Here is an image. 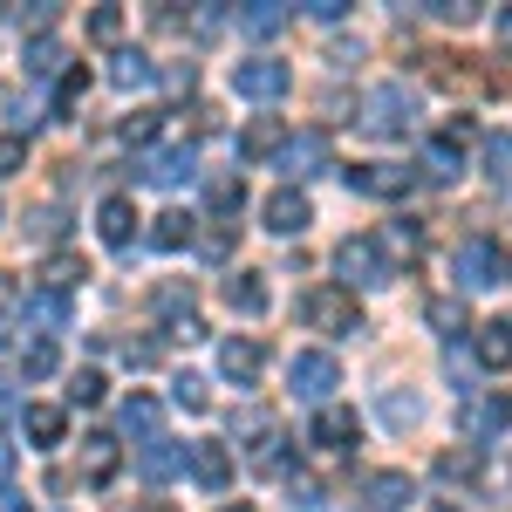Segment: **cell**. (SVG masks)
I'll return each mask as SVG.
<instances>
[{"label": "cell", "instance_id": "obj_31", "mask_svg": "<svg viewBox=\"0 0 512 512\" xmlns=\"http://www.w3.org/2000/svg\"><path fill=\"white\" fill-rule=\"evenodd\" d=\"M376 246H383V253H403V260H417V253H424V226H417V219H396Z\"/></svg>", "mask_w": 512, "mask_h": 512}, {"label": "cell", "instance_id": "obj_36", "mask_svg": "<svg viewBox=\"0 0 512 512\" xmlns=\"http://www.w3.org/2000/svg\"><path fill=\"white\" fill-rule=\"evenodd\" d=\"M89 41H123V7H96L89 14Z\"/></svg>", "mask_w": 512, "mask_h": 512}, {"label": "cell", "instance_id": "obj_13", "mask_svg": "<svg viewBox=\"0 0 512 512\" xmlns=\"http://www.w3.org/2000/svg\"><path fill=\"white\" fill-rule=\"evenodd\" d=\"M144 178L164 185V192H171V185H192V178H198V151H192V144H171V151H158V158L144 164Z\"/></svg>", "mask_w": 512, "mask_h": 512}, {"label": "cell", "instance_id": "obj_39", "mask_svg": "<svg viewBox=\"0 0 512 512\" xmlns=\"http://www.w3.org/2000/svg\"><path fill=\"white\" fill-rule=\"evenodd\" d=\"M151 301H158V315H178V308H192V280H185V287H178V280H164Z\"/></svg>", "mask_w": 512, "mask_h": 512}, {"label": "cell", "instance_id": "obj_24", "mask_svg": "<svg viewBox=\"0 0 512 512\" xmlns=\"http://www.w3.org/2000/svg\"><path fill=\"white\" fill-rule=\"evenodd\" d=\"M192 239H198L192 212H158V219H151V246H164V253H178V246H192Z\"/></svg>", "mask_w": 512, "mask_h": 512}, {"label": "cell", "instance_id": "obj_30", "mask_svg": "<svg viewBox=\"0 0 512 512\" xmlns=\"http://www.w3.org/2000/svg\"><path fill=\"white\" fill-rule=\"evenodd\" d=\"M424 321H431L437 335H465V328H472V315H465V301H451V294H437L431 308H424Z\"/></svg>", "mask_w": 512, "mask_h": 512}, {"label": "cell", "instance_id": "obj_20", "mask_svg": "<svg viewBox=\"0 0 512 512\" xmlns=\"http://www.w3.org/2000/svg\"><path fill=\"white\" fill-rule=\"evenodd\" d=\"M21 431H28V444H62L69 437V417H62V403H28L21 410Z\"/></svg>", "mask_w": 512, "mask_h": 512}, {"label": "cell", "instance_id": "obj_23", "mask_svg": "<svg viewBox=\"0 0 512 512\" xmlns=\"http://www.w3.org/2000/svg\"><path fill=\"white\" fill-rule=\"evenodd\" d=\"M280 28H287V7H280V0H253V7H239V35L274 41Z\"/></svg>", "mask_w": 512, "mask_h": 512}, {"label": "cell", "instance_id": "obj_10", "mask_svg": "<svg viewBox=\"0 0 512 512\" xmlns=\"http://www.w3.org/2000/svg\"><path fill=\"white\" fill-rule=\"evenodd\" d=\"M280 171H287V178H315V171H328V137H321V130H301V137H287V151H280Z\"/></svg>", "mask_w": 512, "mask_h": 512}, {"label": "cell", "instance_id": "obj_52", "mask_svg": "<svg viewBox=\"0 0 512 512\" xmlns=\"http://www.w3.org/2000/svg\"><path fill=\"white\" fill-rule=\"evenodd\" d=\"M219 512H253V506H219Z\"/></svg>", "mask_w": 512, "mask_h": 512}, {"label": "cell", "instance_id": "obj_11", "mask_svg": "<svg viewBox=\"0 0 512 512\" xmlns=\"http://www.w3.org/2000/svg\"><path fill=\"white\" fill-rule=\"evenodd\" d=\"M137 226H144V219H137V205H130L123 192H110L103 205H96V233H103V246H130Z\"/></svg>", "mask_w": 512, "mask_h": 512}, {"label": "cell", "instance_id": "obj_16", "mask_svg": "<svg viewBox=\"0 0 512 512\" xmlns=\"http://www.w3.org/2000/svg\"><path fill=\"white\" fill-rule=\"evenodd\" d=\"M472 355H478V369L506 376V369H512V321H485L478 342H472Z\"/></svg>", "mask_w": 512, "mask_h": 512}, {"label": "cell", "instance_id": "obj_18", "mask_svg": "<svg viewBox=\"0 0 512 512\" xmlns=\"http://www.w3.org/2000/svg\"><path fill=\"white\" fill-rule=\"evenodd\" d=\"M315 444H321V451H355V410L321 403V410H315Z\"/></svg>", "mask_w": 512, "mask_h": 512}, {"label": "cell", "instance_id": "obj_35", "mask_svg": "<svg viewBox=\"0 0 512 512\" xmlns=\"http://www.w3.org/2000/svg\"><path fill=\"white\" fill-rule=\"evenodd\" d=\"M478 472V451H444V458H437V478H444V485H458V478H472Z\"/></svg>", "mask_w": 512, "mask_h": 512}, {"label": "cell", "instance_id": "obj_6", "mask_svg": "<svg viewBox=\"0 0 512 512\" xmlns=\"http://www.w3.org/2000/svg\"><path fill=\"white\" fill-rule=\"evenodd\" d=\"M233 89L246 103H280L287 89H294V69L287 62H267V55H253V62H233Z\"/></svg>", "mask_w": 512, "mask_h": 512}, {"label": "cell", "instance_id": "obj_44", "mask_svg": "<svg viewBox=\"0 0 512 512\" xmlns=\"http://www.w3.org/2000/svg\"><path fill=\"white\" fill-rule=\"evenodd\" d=\"M198 253H205V260H226V253H233V226H212V233H198Z\"/></svg>", "mask_w": 512, "mask_h": 512}, {"label": "cell", "instance_id": "obj_3", "mask_svg": "<svg viewBox=\"0 0 512 512\" xmlns=\"http://www.w3.org/2000/svg\"><path fill=\"white\" fill-rule=\"evenodd\" d=\"M287 390L301 396V403H328V396L342 390V362H335V355L328 349H301L294 355V362H287Z\"/></svg>", "mask_w": 512, "mask_h": 512}, {"label": "cell", "instance_id": "obj_25", "mask_svg": "<svg viewBox=\"0 0 512 512\" xmlns=\"http://www.w3.org/2000/svg\"><path fill=\"white\" fill-rule=\"evenodd\" d=\"M110 82H117V89H151L158 69H151V55H144V48H123L117 62H110Z\"/></svg>", "mask_w": 512, "mask_h": 512}, {"label": "cell", "instance_id": "obj_33", "mask_svg": "<svg viewBox=\"0 0 512 512\" xmlns=\"http://www.w3.org/2000/svg\"><path fill=\"white\" fill-rule=\"evenodd\" d=\"M417 417H424V403H417V396H383V424H390V431H410Z\"/></svg>", "mask_w": 512, "mask_h": 512}, {"label": "cell", "instance_id": "obj_34", "mask_svg": "<svg viewBox=\"0 0 512 512\" xmlns=\"http://www.w3.org/2000/svg\"><path fill=\"white\" fill-rule=\"evenodd\" d=\"M55 69H62V48H55L48 35L28 41V76H55Z\"/></svg>", "mask_w": 512, "mask_h": 512}, {"label": "cell", "instance_id": "obj_15", "mask_svg": "<svg viewBox=\"0 0 512 512\" xmlns=\"http://www.w3.org/2000/svg\"><path fill=\"white\" fill-rule=\"evenodd\" d=\"M219 369H226L233 383H253V376L267 369V349H260V335H233V342L219 349Z\"/></svg>", "mask_w": 512, "mask_h": 512}, {"label": "cell", "instance_id": "obj_28", "mask_svg": "<svg viewBox=\"0 0 512 512\" xmlns=\"http://www.w3.org/2000/svg\"><path fill=\"white\" fill-rule=\"evenodd\" d=\"M82 472L96 478V485L117 472V437H82Z\"/></svg>", "mask_w": 512, "mask_h": 512}, {"label": "cell", "instance_id": "obj_29", "mask_svg": "<svg viewBox=\"0 0 512 512\" xmlns=\"http://www.w3.org/2000/svg\"><path fill=\"white\" fill-rule=\"evenodd\" d=\"M205 205H212V212H239V205H246V185H239L233 171H212V178H205Z\"/></svg>", "mask_w": 512, "mask_h": 512}, {"label": "cell", "instance_id": "obj_8", "mask_svg": "<svg viewBox=\"0 0 512 512\" xmlns=\"http://www.w3.org/2000/svg\"><path fill=\"white\" fill-rule=\"evenodd\" d=\"M260 219H267V233H308L315 226V205H308V192H294V185H280L267 205H260Z\"/></svg>", "mask_w": 512, "mask_h": 512}, {"label": "cell", "instance_id": "obj_5", "mask_svg": "<svg viewBox=\"0 0 512 512\" xmlns=\"http://www.w3.org/2000/svg\"><path fill=\"white\" fill-rule=\"evenodd\" d=\"M465 144H472V117H451L431 137V151H424V178H431V185H451V178L465 171Z\"/></svg>", "mask_w": 512, "mask_h": 512}, {"label": "cell", "instance_id": "obj_4", "mask_svg": "<svg viewBox=\"0 0 512 512\" xmlns=\"http://www.w3.org/2000/svg\"><path fill=\"white\" fill-rule=\"evenodd\" d=\"M417 123V103L403 96V82H376L369 96H362V130L369 137H403Z\"/></svg>", "mask_w": 512, "mask_h": 512}, {"label": "cell", "instance_id": "obj_1", "mask_svg": "<svg viewBox=\"0 0 512 512\" xmlns=\"http://www.w3.org/2000/svg\"><path fill=\"white\" fill-rule=\"evenodd\" d=\"M301 321H308L315 335H355V328H362V308H355L349 287L321 280V287H308V294H301Z\"/></svg>", "mask_w": 512, "mask_h": 512}, {"label": "cell", "instance_id": "obj_2", "mask_svg": "<svg viewBox=\"0 0 512 512\" xmlns=\"http://www.w3.org/2000/svg\"><path fill=\"white\" fill-rule=\"evenodd\" d=\"M335 274H342V287H390L396 267L369 233H349L342 246H335Z\"/></svg>", "mask_w": 512, "mask_h": 512}, {"label": "cell", "instance_id": "obj_43", "mask_svg": "<svg viewBox=\"0 0 512 512\" xmlns=\"http://www.w3.org/2000/svg\"><path fill=\"white\" fill-rule=\"evenodd\" d=\"M158 137V110H144V117H123V144H151Z\"/></svg>", "mask_w": 512, "mask_h": 512}, {"label": "cell", "instance_id": "obj_19", "mask_svg": "<svg viewBox=\"0 0 512 512\" xmlns=\"http://www.w3.org/2000/svg\"><path fill=\"white\" fill-rule=\"evenodd\" d=\"M512 424V396H472L465 403V431L472 437H499Z\"/></svg>", "mask_w": 512, "mask_h": 512}, {"label": "cell", "instance_id": "obj_32", "mask_svg": "<svg viewBox=\"0 0 512 512\" xmlns=\"http://www.w3.org/2000/svg\"><path fill=\"white\" fill-rule=\"evenodd\" d=\"M21 315H35V321H48V328H62V321H69V294H48V287H41V294H28V308H21Z\"/></svg>", "mask_w": 512, "mask_h": 512}, {"label": "cell", "instance_id": "obj_22", "mask_svg": "<svg viewBox=\"0 0 512 512\" xmlns=\"http://www.w3.org/2000/svg\"><path fill=\"white\" fill-rule=\"evenodd\" d=\"M117 424H123V437H158V396H144V390H130L123 396V410H117Z\"/></svg>", "mask_w": 512, "mask_h": 512}, {"label": "cell", "instance_id": "obj_53", "mask_svg": "<svg viewBox=\"0 0 512 512\" xmlns=\"http://www.w3.org/2000/svg\"><path fill=\"white\" fill-rule=\"evenodd\" d=\"M506 274H512V253H506Z\"/></svg>", "mask_w": 512, "mask_h": 512}, {"label": "cell", "instance_id": "obj_27", "mask_svg": "<svg viewBox=\"0 0 512 512\" xmlns=\"http://www.w3.org/2000/svg\"><path fill=\"white\" fill-rule=\"evenodd\" d=\"M226 301H233V315H267V280L260 274L226 280Z\"/></svg>", "mask_w": 512, "mask_h": 512}, {"label": "cell", "instance_id": "obj_50", "mask_svg": "<svg viewBox=\"0 0 512 512\" xmlns=\"http://www.w3.org/2000/svg\"><path fill=\"white\" fill-rule=\"evenodd\" d=\"M7 472H14V444H0V485H7Z\"/></svg>", "mask_w": 512, "mask_h": 512}, {"label": "cell", "instance_id": "obj_37", "mask_svg": "<svg viewBox=\"0 0 512 512\" xmlns=\"http://www.w3.org/2000/svg\"><path fill=\"white\" fill-rule=\"evenodd\" d=\"M485 164H492V178L512 192V137H492V144H485Z\"/></svg>", "mask_w": 512, "mask_h": 512}, {"label": "cell", "instance_id": "obj_21", "mask_svg": "<svg viewBox=\"0 0 512 512\" xmlns=\"http://www.w3.org/2000/svg\"><path fill=\"white\" fill-rule=\"evenodd\" d=\"M287 123L280 117H260V123H246V137H239V158H274V151H287Z\"/></svg>", "mask_w": 512, "mask_h": 512}, {"label": "cell", "instance_id": "obj_48", "mask_svg": "<svg viewBox=\"0 0 512 512\" xmlns=\"http://www.w3.org/2000/svg\"><path fill=\"white\" fill-rule=\"evenodd\" d=\"M0 512H28V499H21L14 485H0Z\"/></svg>", "mask_w": 512, "mask_h": 512}, {"label": "cell", "instance_id": "obj_26", "mask_svg": "<svg viewBox=\"0 0 512 512\" xmlns=\"http://www.w3.org/2000/svg\"><path fill=\"white\" fill-rule=\"evenodd\" d=\"M82 280H89V260H82V253H55L48 274H41V287H48V294H69V287H82Z\"/></svg>", "mask_w": 512, "mask_h": 512}, {"label": "cell", "instance_id": "obj_45", "mask_svg": "<svg viewBox=\"0 0 512 512\" xmlns=\"http://www.w3.org/2000/svg\"><path fill=\"white\" fill-rule=\"evenodd\" d=\"M21 164H28V144L21 137H0V178H14Z\"/></svg>", "mask_w": 512, "mask_h": 512}, {"label": "cell", "instance_id": "obj_51", "mask_svg": "<svg viewBox=\"0 0 512 512\" xmlns=\"http://www.w3.org/2000/svg\"><path fill=\"white\" fill-rule=\"evenodd\" d=\"M499 41H506V48H512V7H506V14H499Z\"/></svg>", "mask_w": 512, "mask_h": 512}, {"label": "cell", "instance_id": "obj_42", "mask_svg": "<svg viewBox=\"0 0 512 512\" xmlns=\"http://www.w3.org/2000/svg\"><path fill=\"white\" fill-rule=\"evenodd\" d=\"M171 403H185V410H205L212 396H205V383H198V376H178V383H171Z\"/></svg>", "mask_w": 512, "mask_h": 512}, {"label": "cell", "instance_id": "obj_9", "mask_svg": "<svg viewBox=\"0 0 512 512\" xmlns=\"http://www.w3.org/2000/svg\"><path fill=\"white\" fill-rule=\"evenodd\" d=\"M185 472H192L205 492H226V485H233V451L205 437V444H192V451H185Z\"/></svg>", "mask_w": 512, "mask_h": 512}, {"label": "cell", "instance_id": "obj_47", "mask_svg": "<svg viewBox=\"0 0 512 512\" xmlns=\"http://www.w3.org/2000/svg\"><path fill=\"white\" fill-rule=\"evenodd\" d=\"M14 328H21V308H7V301H0V349L14 342Z\"/></svg>", "mask_w": 512, "mask_h": 512}, {"label": "cell", "instance_id": "obj_54", "mask_svg": "<svg viewBox=\"0 0 512 512\" xmlns=\"http://www.w3.org/2000/svg\"><path fill=\"white\" fill-rule=\"evenodd\" d=\"M151 512H171V506H151Z\"/></svg>", "mask_w": 512, "mask_h": 512}, {"label": "cell", "instance_id": "obj_17", "mask_svg": "<svg viewBox=\"0 0 512 512\" xmlns=\"http://www.w3.org/2000/svg\"><path fill=\"white\" fill-rule=\"evenodd\" d=\"M362 499H369V512H410L417 485H410L403 472H376L369 485H362Z\"/></svg>", "mask_w": 512, "mask_h": 512}, {"label": "cell", "instance_id": "obj_12", "mask_svg": "<svg viewBox=\"0 0 512 512\" xmlns=\"http://www.w3.org/2000/svg\"><path fill=\"white\" fill-rule=\"evenodd\" d=\"M342 178H349L362 198H403L410 192V171H390V164H349Z\"/></svg>", "mask_w": 512, "mask_h": 512}, {"label": "cell", "instance_id": "obj_14", "mask_svg": "<svg viewBox=\"0 0 512 512\" xmlns=\"http://www.w3.org/2000/svg\"><path fill=\"white\" fill-rule=\"evenodd\" d=\"M185 451H192V444H171V437H151V444L137 451V472L151 478V485H164V478H178V472H185Z\"/></svg>", "mask_w": 512, "mask_h": 512}, {"label": "cell", "instance_id": "obj_49", "mask_svg": "<svg viewBox=\"0 0 512 512\" xmlns=\"http://www.w3.org/2000/svg\"><path fill=\"white\" fill-rule=\"evenodd\" d=\"M7 417H14V383L0 376V424H7Z\"/></svg>", "mask_w": 512, "mask_h": 512}, {"label": "cell", "instance_id": "obj_40", "mask_svg": "<svg viewBox=\"0 0 512 512\" xmlns=\"http://www.w3.org/2000/svg\"><path fill=\"white\" fill-rule=\"evenodd\" d=\"M82 89H89V69H69V76H62V89H55V110H76Z\"/></svg>", "mask_w": 512, "mask_h": 512}, {"label": "cell", "instance_id": "obj_41", "mask_svg": "<svg viewBox=\"0 0 512 512\" xmlns=\"http://www.w3.org/2000/svg\"><path fill=\"white\" fill-rule=\"evenodd\" d=\"M69 396H76L82 410H89V403H103V376H96V369H76V383H69Z\"/></svg>", "mask_w": 512, "mask_h": 512}, {"label": "cell", "instance_id": "obj_38", "mask_svg": "<svg viewBox=\"0 0 512 512\" xmlns=\"http://www.w3.org/2000/svg\"><path fill=\"white\" fill-rule=\"evenodd\" d=\"M21 369H28V376H55V342H48V335H41V342H28Z\"/></svg>", "mask_w": 512, "mask_h": 512}, {"label": "cell", "instance_id": "obj_46", "mask_svg": "<svg viewBox=\"0 0 512 512\" xmlns=\"http://www.w3.org/2000/svg\"><path fill=\"white\" fill-rule=\"evenodd\" d=\"M431 14H437V21H458V28H465L478 7H472V0H431Z\"/></svg>", "mask_w": 512, "mask_h": 512}, {"label": "cell", "instance_id": "obj_7", "mask_svg": "<svg viewBox=\"0 0 512 512\" xmlns=\"http://www.w3.org/2000/svg\"><path fill=\"white\" fill-rule=\"evenodd\" d=\"M451 280H458L465 294H478V287H499V246H492V239H465V246L451 253Z\"/></svg>", "mask_w": 512, "mask_h": 512}]
</instances>
